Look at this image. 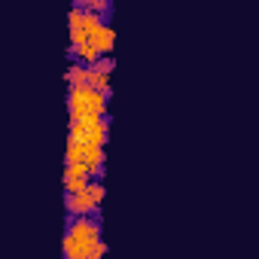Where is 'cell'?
<instances>
[{
	"label": "cell",
	"mask_w": 259,
	"mask_h": 259,
	"mask_svg": "<svg viewBox=\"0 0 259 259\" xmlns=\"http://www.w3.org/2000/svg\"><path fill=\"white\" fill-rule=\"evenodd\" d=\"M64 259H104L107 244L101 238V223L95 217H70L61 238Z\"/></svg>",
	"instance_id": "cell-1"
},
{
	"label": "cell",
	"mask_w": 259,
	"mask_h": 259,
	"mask_svg": "<svg viewBox=\"0 0 259 259\" xmlns=\"http://www.w3.org/2000/svg\"><path fill=\"white\" fill-rule=\"evenodd\" d=\"M67 110H70V122H76V119H107V95L95 92L92 85H70Z\"/></svg>",
	"instance_id": "cell-2"
},
{
	"label": "cell",
	"mask_w": 259,
	"mask_h": 259,
	"mask_svg": "<svg viewBox=\"0 0 259 259\" xmlns=\"http://www.w3.org/2000/svg\"><path fill=\"white\" fill-rule=\"evenodd\" d=\"M107 119H76L70 122V135L67 141L76 147H89V150H104L107 144Z\"/></svg>",
	"instance_id": "cell-3"
},
{
	"label": "cell",
	"mask_w": 259,
	"mask_h": 259,
	"mask_svg": "<svg viewBox=\"0 0 259 259\" xmlns=\"http://www.w3.org/2000/svg\"><path fill=\"white\" fill-rule=\"evenodd\" d=\"M101 201H104V186H101V180H92V183H89L82 192H76V195H64V207H67L70 217H95L98 207H101Z\"/></svg>",
	"instance_id": "cell-4"
},
{
	"label": "cell",
	"mask_w": 259,
	"mask_h": 259,
	"mask_svg": "<svg viewBox=\"0 0 259 259\" xmlns=\"http://www.w3.org/2000/svg\"><path fill=\"white\" fill-rule=\"evenodd\" d=\"M85 43L98 52V58H110L113 43H116V31L104 22V25H98L95 31H89V34H85Z\"/></svg>",
	"instance_id": "cell-5"
},
{
	"label": "cell",
	"mask_w": 259,
	"mask_h": 259,
	"mask_svg": "<svg viewBox=\"0 0 259 259\" xmlns=\"http://www.w3.org/2000/svg\"><path fill=\"white\" fill-rule=\"evenodd\" d=\"M89 183H92L89 177H82V174H70V171H64V195H76V192H82V189H85Z\"/></svg>",
	"instance_id": "cell-6"
},
{
	"label": "cell",
	"mask_w": 259,
	"mask_h": 259,
	"mask_svg": "<svg viewBox=\"0 0 259 259\" xmlns=\"http://www.w3.org/2000/svg\"><path fill=\"white\" fill-rule=\"evenodd\" d=\"M64 76H67L70 85H89V67L85 64H70Z\"/></svg>",
	"instance_id": "cell-7"
},
{
	"label": "cell",
	"mask_w": 259,
	"mask_h": 259,
	"mask_svg": "<svg viewBox=\"0 0 259 259\" xmlns=\"http://www.w3.org/2000/svg\"><path fill=\"white\" fill-rule=\"evenodd\" d=\"M82 10L101 16V13H110V4H104V0H89V4H82Z\"/></svg>",
	"instance_id": "cell-8"
}]
</instances>
